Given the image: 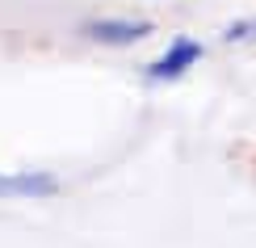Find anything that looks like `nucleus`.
Returning <instances> with one entry per match:
<instances>
[{"label":"nucleus","instance_id":"2","mask_svg":"<svg viewBox=\"0 0 256 248\" xmlns=\"http://www.w3.org/2000/svg\"><path fill=\"white\" fill-rule=\"evenodd\" d=\"M152 34V21H122V17H101L84 21V38L101 42V47H130V42Z\"/></svg>","mask_w":256,"mask_h":248},{"label":"nucleus","instance_id":"4","mask_svg":"<svg viewBox=\"0 0 256 248\" xmlns=\"http://www.w3.org/2000/svg\"><path fill=\"white\" fill-rule=\"evenodd\" d=\"M222 38H227V42H248V38H256V21H236V26L222 30Z\"/></svg>","mask_w":256,"mask_h":248},{"label":"nucleus","instance_id":"3","mask_svg":"<svg viewBox=\"0 0 256 248\" xmlns=\"http://www.w3.org/2000/svg\"><path fill=\"white\" fill-rule=\"evenodd\" d=\"M55 189L50 172H0V198H50Z\"/></svg>","mask_w":256,"mask_h":248},{"label":"nucleus","instance_id":"1","mask_svg":"<svg viewBox=\"0 0 256 248\" xmlns=\"http://www.w3.org/2000/svg\"><path fill=\"white\" fill-rule=\"evenodd\" d=\"M202 55H206V47H202L198 38H172V47H168L164 55H160L156 63H147V80H160V84L164 80H180Z\"/></svg>","mask_w":256,"mask_h":248}]
</instances>
